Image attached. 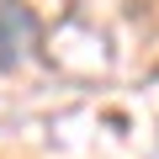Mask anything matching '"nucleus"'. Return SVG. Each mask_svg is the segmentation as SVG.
<instances>
[{
  "mask_svg": "<svg viewBox=\"0 0 159 159\" xmlns=\"http://www.w3.org/2000/svg\"><path fill=\"white\" fill-rule=\"evenodd\" d=\"M37 43V16L21 0H0V74H16Z\"/></svg>",
  "mask_w": 159,
  "mask_h": 159,
  "instance_id": "1",
  "label": "nucleus"
}]
</instances>
